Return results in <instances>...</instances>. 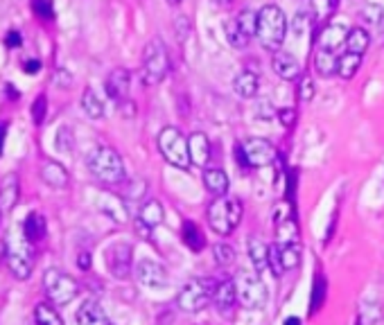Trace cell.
<instances>
[{"mask_svg": "<svg viewBox=\"0 0 384 325\" xmlns=\"http://www.w3.org/2000/svg\"><path fill=\"white\" fill-rule=\"evenodd\" d=\"M287 36V16L278 5H265L258 9V21H255V38L258 43L269 50L278 52L285 43Z\"/></svg>", "mask_w": 384, "mask_h": 325, "instance_id": "1", "label": "cell"}, {"mask_svg": "<svg viewBox=\"0 0 384 325\" xmlns=\"http://www.w3.org/2000/svg\"><path fill=\"white\" fill-rule=\"evenodd\" d=\"M28 238H25L23 226L11 228L5 238V262L16 280H28L34 269V249Z\"/></svg>", "mask_w": 384, "mask_h": 325, "instance_id": "2", "label": "cell"}, {"mask_svg": "<svg viewBox=\"0 0 384 325\" xmlns=\"http://www.w3.org/2000/svg\"><path fill=\"white\" fill-rule=\"evenodd\" d=\"M86 165H88V172L105 186H122L127 179L124 163L120 159V154L113 147H107V145L95 147L88 154Z\"/></svg>", "mask_w": 384, "mask_h": 325, "instance_id": "3", "label": "cell"}, {"mask_svg": "<svg viewBox=\"0 0 384 325\" xmlns=\"http://www.w3.org/2000/svg\"><path fill=\"white\" fill-rule=\"evenodd\" d=\"M170 73V55L161 38H151L143 50V61H140V80L145 86H159Z\"/></svg>", "mask_w": 384, "mask_h": 325, "instance_id": "4", "label": "cell"}, {"mask_svg": "<svg viewBox=\"0 0 384 325\" xmlns=\"http://www.w3.org/2000/svg\"><path fill=\"white\" fill-rule=\"evenodd\" d=\"M235 280L238 303L247 309H262L269 301L267 284L260 278V271L255 269H240Z\"/></svg>", "mask_w": 384, "mask_h": 325, "instance_id": "5", "label": "cell"}, {"mask_svg": "<svg viewBox=\"0 0 384 325\" xmlns=\"http://www.w3.org/2000/svg\"><path fill=\"white\" fill-rule=\"evenodd\" d=\"M217 282L210 278H190L176 296V305L186 314H197L213 303Z\"/></svg>", "mask_w": 384, "mask_h": 325, "instance_id": "6", "label": "cell"}, {"mask_svg": "<svg viewBox=\"0 0 384 325\" xmlns=\"http://www.w3.org/2000/svg\"><path fill=\"white\" fill-rule=\"evenodd\" d=\"M208 226L217 235H230L242 222V203L238 199L217 197L206 211Z\"/></svg>", "mask_w": 384, "mask_h": 325, "instance_id": "7", "label": "cell"}, {"mask_svg": "<svg viewBox=\"0 0 384 325\" xmlns=\"http://www.w3.org/2000/svg\"><path fill=\"white\" fill-rule=\"evenodd\" d=\"M159 151L170 165L178 167V170H188L190 163V149H188V138L178 132L176 127H165L156 138Z\"/></svg>", "mask_w": 384, "mask_h": 325, "instance_id": "8", "label": "cell"}, {"mask_svg": "<svg viewBox=\"0 0 384 325\" xmlns=\"http://www.w3.org/2000/svg\"><path fill=\"white\" fill-rule=\"evenodd\" d=\"M43 292L50 303L63 307L75 301V296L80 294V284H77V280L70 274H66V271L48 269L43 274Z\"/></svg>", "mask_w": 384, "mask_h": 325, "instance_id": "9", "label": "cell"}, {"mask_svg": "<svg viewBox=\"0 0 384 325\" xmlns=\"http://www.w3.org/2000/svg\"><path fill=\"white\" fill-rule=\"evenodd\" d=\"M235 159L242 167H269L276 163L278 151L267 138H249L235 145Z\"/></svg>", "mask_w": 384, "mask_h": 325, "instance_id": "10", "label": "cell"}, {"mask_svg": "<svg viewBox=\"0 0 384 325\" xmlns=\"http://www.w3.org/2000/svg\"><path fill=\"white\" fill-rule=\"evenodd\" d=\"M255 21H258V14L253 9H242L238 16L228 18L224 25V34L228 38V43L235 50H245L255 36Z\"/></svg>", "mask_w": 384, "mask_h": 325, "instance_id": "11", "label": "cell"}, {"mask_svg": "<svg viewBox=\"0 0 384 325\" xmlns=\"http://www.w3.org/2000/svg\"><path fill=\"white\" fill-rule=\"evenodd\" d=\"M105 262L113 278L127 280L132 276V262H134V246L129 242H113L105 251Z\"/></svg>", "mask_w": 384, "mask_h": 325, "instance_id": "12", "label": "cell"}, {"mask_svg": "<svg viewBox=\"0 0 384 325\" xmlns=\"http://www.w3.org/2000/svg\"><path fill=\"white\" fill-rule=\"evenodd\" d=\"M134 274H136V282L140 284V287H145L149 292H161L168 287V271H165V267L161 262H156V260H140V262L136 265L134 269Z\"/></svg>", "mask_w": 384, "mask_h": 325, "instance_id": "13", "label": "cell"}, {"mask_svg": "<svg viewBox=\"0 0 384 325\" xmlns=\"http://www.w3.org/2000/svg\"><path fill=\"white\" fill-rule=\"evenodd\" d=\"M95 206H97V211L102 215L109 217L111 222H115V224H127V222H129V208H127L124 199H120L118 194L100 192L97 199H95Z\"/></svg>", "mask_w": 384, "mask_h": 325, "instance_id": "14", "label": "cell"}, {"mask_svg": "<svg viewBox=\"0 0 384 325\" xmlns=\"http://www.w3.org/2000/svg\"><path fill=\"white\" fill-rule=\"evenodd\" d=\"M346 38H348V30H346V25H341V23H328L326 28L319 32L316 46H319V50L337 52L339 48L346 46Z\"/></svg>", "mask_w": 384, "mask_h": 325, "instance_id": "15", "label": "cell"}, {"mask_svg": "<svg viewBox=\"0 0 384 325\" xmlns=\"http://www.w3.org/2000/svg\"><path fill=\"white\" fill-rule=\"evenodd\" d=\"M272 66H274V73L280 77V80H285V82L301 80V63L297 61V57H294L292 52H283V50L274 52Z\"/></svg>", "mask_w": 384, "mask_h": 325, "instance_id": "16", "label": "cell"}, {"mask_svg": "<svg viewBox=\"0 0 384 325\" xmlns=\"http://www.w3.org/2000/svg\"><path fill=\"white\" fill-rule=\"evenodd\" d=\"M213 305L222 316H230L238 305V292H235V280H224L215 287Z\"/></svg>", "mask_w": 384, "mask_h": 325, "instance_id": "17", "label": "cell"}, {"mask_svg": "<svg viewBox=\"0 0 384 325\" xmlns=\"http://www.w3.org/2000/svg\"><path fill=\"white\" fill-rule=\"evenodd\" d=\"M129 86H132V75L124 68H115L109 73V77L105 80V90L107 95L115 102H122L129 95Z\"/></svg>", "mask_w": 384, "mask_h": 325, "instance_id": "18", "label": "cell"}, {"mask_svg": "<svg viewBox=\"0 0 384 325\" xmlns=\"http://www.w3.org/2000/svg\"><path fill=\"white\" fill-rule=\"evenodd\" d=\"M188 149H190V163L197 167H206L210 161V140L206 134L195 132L188 138Z\"/></svg>", "mask_w": 384, "mask_h": 325, "instance_id": "19", "label": "cell"}, {"mask_svg": "<svg viewBox=\"0 0 384 325\" xmlns=\"http://www.w3.org/2000/svg\"><path fill=\"white\" fill-rule=\"evenodd\" d=\"M38 174H41V181L50 188H55V190L68 188L70 176L66 172V167H63L61 163H57V161H46L41 165V170H38Z\"/></svg>", "mask_w": 384, "mask_h": 325, "instance_id": "20", "label": "cell"}, {"mask_svg": "<svg viewBox=\"0 0 384 325\" xmlns=\"http://www.w3.org/2000/svg\"><path fill=\"white\" fill-rule=\"evenodd\" d=\"M77 325H113L111 319L107 316V311L102 309L97 301H86L75 314Z\"/></svg>", "mask_w": 384, "mask_h": 325, "instance_id": "21", "label": "cell"}, {"mask_svg": "<svg viewBox=\"0 0 384 325\" xmlns=\"http://www.w3.org/2000/svg\"><path fill=\"white\" fill-rule=\"evenodd\" d=\"M21 197L18 174H7L0 183V213H11Z\"/></svg>", "mask_w": 384, "mask_h": 325, "instance_id": "22", "label": "cell"}, {"mask_svg": "<svg viewBox=\"0 0 384 325\" xmlns=\"http://www.w3.org/2000/svg\"><path fill=\"white\" fill-rule=\"evenodd\" d=\"M233 90H235V95L242 97V100H253L255 95H258V90H260L258 75L251 73V70L238 73L235 80H233Z\"/></svg>", "mask_w": 384, "mask_h": 325, "instance_id": "23", "label": "cell"}, {"mask_svg": "<svg viewBox=\"0 0 384 325\" xmlns=\"http://www.w3.org/2000/svg\"><path fill=\"white\" fill-rule=\"evenodd\" d=\"M203 186H206V190L210 194H215V197H226L228 192V176L224 170H220V167H210V170L203 172Z\"/></svg>", "mask_w": 384, "mask_h": 325, "instance_id": "24", "label": "cell"}, {"mask_svg": "<svg viewBox=\"0 0 384 325\" xmlns=\"http://www.w3.org/2000/svg\"><path fill=\"white\" fill-rule=\"evenodd\" d=\"M163 219H165L163 203L156 201V199H147L143 203V208H140V213H138V222H143L149 228H156L159 224H163Z\"/></svg>", "mask_w": 384, "mask_h": 325, "instance_id": "25", "label": "cell"}, {"mask_svg": "<svg viewBox=\"0 0 384 325\" xmlns=\"http://www.w3.org/2000/svg\"><path fill=\"white\" fill-rule=\"evenodd\" d=\"M247 249H249V260H251L253 269L260 271V274H262V271H267V267H269V246L258 238H251L247 242Z\"/></svg>", "mask_w": 384, "mask_h": 325, "instance_id": "26", "label": "cell"}, {"mask_svg": "<svg viewBox=\"0 0 384 325\" xmlns=\"http://www.w3.org/2000/svg\"><path fill=\"white\" fill-rule=\"evenodd\" d=\"M46 217L38 215V213H30L28 217H25V224H23V233L25 238H28L30 242H41L46 238Z\"/></svg>", "mask_w": 384, "mask_h": 325, "instance_id": "27", "label": "cell"}, {"mask_svg": "<svg viewBox=\"0 0 384 325\" xmlns=\"http://www.w3.org/2000/svg\"><path fill=\"white\" fill-rule=\"evenodd\" d=\"M278 255H280V265H283V271L299 269V265H301V246H299V242L278 244Z\"/></svg>", "mask_w": 384, "mask_h": 325, "instance_id": "28", "label": "cell"}, {"mask_svg": "<svg viewBox=\"0 0 384 325\" xmlns=\"http://www.w3.org/2000/svg\"><path fill=\"white\" fill-rule=\"evenodd\" d=\"M370 46V34L364 28H353L348 30V38H346V52H353V55H362Z\"/></svg>", "mask_w": 384, "mask_h": 325, "instance_id": "29", "label": "cell"}, {"mask_svg": "<svg viewBox=\"0 0 384 325\" xmlns=\"http://www.w3.org/2000/svg\"><path fill=\"white\" fill-rule=\"evenodd\" d=\"M82 109H84V113H86L91 120L105 118V102H102V97L95 93L93 88H86V90H84V95H82Z\"/></svg>", "mask_w": 384, "mask_h": 325, "instance_id": "30", "label": "cell"}, {"mask_svg": "<svg viewBox=\"0 0 384 325\" xmlns=\"http://www.w3.org/2000/svg\"><path fill=\"white\" fill-rule=\"evenodd\" d=\"M337 61L339 57L335 55V52H328V50H319L316 48V55H314V70L316 75L321 77H330L337 73Z\"/></svg>", "mask_w": 384, "mask_h": 325, "instance_id": "31", "label": "cell"}, {"mask_svg": "<svg viewBox=\"0 0 384 325\" xmlns=\"http://www.w3.org/2000/svg\"><path fill=\"white\" fill-rule=\"evenodd\" d=\"M362 66V55H353V52H343L337 61V75L341 80H353L355 73Z\"/></svg>", "mask_w": 384, "mask_h": 325, "instance_id": "32", "label": "cell"}, {"mask_svg": "<svg viewBox=\"0 0 384 325\" xmlns=\"http://www.w3.org/2000/svg\"><path fill=\"white\" fill-rule=\"evenodd\" d=\"M34 323L36 325H63L59 311L48 303H38L34 307Z\"/></svg>", "mask_w": 384, "mask_h": 325, "instance_id": "33", "label": "cell"}, {"mask_svg": "<svg viewBox=\"0 0 384 325\" xmlns=\"http://www.w3.org/2000/svg\"><path fill=\"white\" fill-rule=\"evenodd\" d=\"M183 242L190 246L192 251H201L203 249V244H206V240H203V235L199 233V228L192 224V222H186L183 224Z\"/></svg>", "mask_w": 384, "mask_h": 325, "instance_id": "34", "label": "cell"}, {"mask_svg": "<svg viewBox=\"0 0 384 325\" xmlns=\"http://www.w3.org/2000/svg\"><path fill=\"white\" fill-rule=\"evenodd\" d=\"M360 16L368 28H378V25H382V21H384V9L380 5H364L360 9Z\"/></svg>", "mask_w": 384, "mask_h": 325, "instance_id": "35", "label": "cell"}, {"mask_svg": "<svg viewBox=\"0 0 384 325\" xmlns=\"http://www.w3.org/2000/svg\"><path fill=\"white\" fill-rule=\"evenodd\" d=\"M213 257L220 267H228L235 262V251H233V246H228V244H215Z\"/></svg>", "mask_w": 384, "mask_h": 325, "instance_id": "36", "label": "cell"}, {"mask_svg": "<svg viewBox=\"0 0 384 325\" xmlns=\"http://www.w3.org/2000/svg\"><path fill=\"white\" fill-rule=\"evenodd\" d=\"M337 0H310V7H312V16L314 18H328L335 9Z\"/></svg>", "mask_w": 384, "mask_h": 325, "instance_id": "37", "label": "cell"}, {"mask_svg": "<svg viewBox=\"0 0 384 325\" xmlns=\"http://www.w3.org/2000/svg\"><path fill=\"white\" fill-rule=\"evenodd\" d=\"M32 11L41 21H53L55 18V7L53 0H32Z\"/></svg>", "mask_w": 384, "mask_h": 325, "instance_id": "38", "label": "cell"}, {"mask_svg": "<svg viewBox=\"0 0 384 325\" xmlns=\"http://www.w3.org/2000/svg\"><path fill=\"white\" fill-rule=\"evenodd\" d=\"M57 149L63 151V154H70L73 151V134H70V129L66 124H63L57 132Z\"/></svg>", "mask_w": 384, "mask_h": 325, "instance_id": "39", "label": "cell"}, {"mask_svg": "<svg viewBox=\"0 0 384 325\" xmlns=\"http://www.w3.org/2000/svg\"><path fill=\"white\" fill-rule=\"evenodd\" d=\"M46 111H48V100H46V95H38L34 100V104H32V118H34L36 124H43Z\"/></svg>", "mask_w": 384, "mask_h": 325, "instance_id": "40", "label": "cell"}, {"mask_svg": "<svg viewBox=\"0 0 384 325\" xmlns=\"http://www.w3.org/2000/svg\"><path fill=\"white\" fill-rule=\"evenodd\" d=\"M314 97V82L307 75H301V84H299V100L301 102H310Z\"/></svg>", "mask_w": 384, "mask_h": 325, "instance_id": "41", "label": "cell"}, {"mask_svg": "<svg viewBox=\"0 0 384 325\" xmlns=\"http://www.w3.org/2000/svg\"><path fill=\"white\" fill-rule=\"evenodd\" d=\"M324 296H326V282H324L321 276H316V280H314V292H312V309L321 307Z\"/></svg>", "mask_w": 384, "mask_h": 325, "instance_id": "42", "label": "cell"}, {"mask_svg": "<svg viewBox=\"0 0 384 325\" xmlns=\"http://www.w3.org/2000/svg\"><path fill=\"white\" fill-rule=\"evenodd\" d=\"M55 84H57L59 88H68V86L73 84V75H70L66 68H59V70L55 73Z\"/></svg>", "mask_w": 384, "mask_h": 325, "instance_id": "43", "label": "cell"}, {"mask_svg": "<svg viewBox=\"0 0 384 325\" xmlns=\"http://www.w3.org/2000/svg\"><path fill=\"white\" fill-rule=\"evenodd\" d=\"M278 118H280V122H283L285 127H292L294 122H297V113H294V109H280L278 111Z\"/></svg>", "mask_w": 384, "mask_h": 325, "instance_id": "44", "label": "cell"}, {"mask_svg": "<svg viewBox=\"0 0 384 325\" xmlns=\"http://www.w3.org/2000/svg\"><path fill=\"white\" fill-rule=\"evenodd\" d=\"M118 104H120L124 118H134V115H136V104H134L132 100H122V102H118Z\"/></svg>", "mask_w": 384, "mask_h": 325, "instance_id": "45", "label": "cell"}, {"mask_svg": "<svg viewBox=\"0 0 384 325\" xmlns=\"http://www.w3.org/2000/svg\"><path fill=\"white\" fill-rule=\"evenodd\" d=\"M77 267H80L82 271H88V269H91V253H88V251H82L80 257H77Z\"/></svg>", "mask_w": 384, "mask_h": 325, "instance_id": "46", "label": "cell"}, {"mask_svg": "<svg viewBox=\"0 0 384 325\" xmlns=\"http://www.w3.org/2000/svg\"><path fill=\"white\" fill-rule=\"evenodd\" d=\"M5 43H7L9 48H18V46H21V34H18V32H7Z\"/></svg>", "mask_w": 384, "mask_h": 325, "instance_id": "47", "label": "cell"}, {"mask_svg": "<svg viewBox=\"0 0 384 325\" xmlns=\"http://www.w3.org/2000/svg\"><path fill=\"white\" fill-rule=\"evenodd\" d=\"M25 70H28L30 75H36V70H41V61H36V59L28 61L25 63Z\"/></svg>", "mask_w": 384, "mask_h": 325, "instance_id": "48", "label": "cell"}, {"mask_svg": "<svg viewBox=\"0 0 384 325\" xmlns=\"http://www.w3.org/2000/svg\"><path fill=\"white\" fill-rule=\"evenodd\" d=\"M5 136H7V124L0 122V151H3V145H5Z\"/></svg>", "mask_w": 384, "mask_h": 325, "instance_id": "49", "label": "cell"}, {"mask_svg": "<svg viewBox=\"0 0 384 325\" xmlns=\"http://www.w3.org/2000/svg\"><path fill=\"white\" fill-rule=\"evenodd\" d=\"M285 325H301V321H299L297 316H289V319L285 321Z\"/></svg>", "mask_w": 384, "mask_h": 325, "instance_id": "50", "label": "cell"}, {"mask_svg": "<svg viewBox=\"0 0 384 325\" xmlns=\"http://www.w3.org/2000/svg\"><path fill=\"white\" fill-rule=\"evenodd\" d=\"M233 0H215V5H222V7H228Z\"/></svg>", "mask_w": 384, "mask_h": 325, "instance_id": "51", "label": "cell"}, {"mask_svg": "<svg viewBox=\"0 0 384 325\" xmlns=\"http://www.w3.org/2000/svg\"><path fill=\"white\" fill-rule=\"evenodd\" d=\"M181 0H168V5H178Z\"/></svg>", "mask_w": 384, "mask_h": 325, "instance_id": "52", "label": "cell"}]
</instances>
